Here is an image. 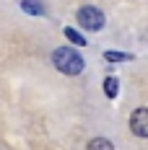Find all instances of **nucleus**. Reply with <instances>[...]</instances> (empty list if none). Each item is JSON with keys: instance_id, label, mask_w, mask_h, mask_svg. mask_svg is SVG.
Returning <instances> with one entry per match:
<instances>
[{"instance_id": "f257e3e1", "label": "nucleus", "mask_w": 148, "mask_h": 150, "mask_svg": "<svg viewBox=\"0 0 148 150\" xmlns=\"http://www.w3.org/2000/svg\"><path fill=\"white\" fill-rule=\"evenodd\" d=\"M52 65H55L62 75H81L83 67H86L83 57L75 52L73 47H57V49L52 52Z\"/></svg>"}, {"instance_id": "7ed1b4c3", "label": "nucleus", "mask_w": 148, "mask_h": 150, "mask_svg": "<svg viewBox=\"0 0 148 150\" xmlns=\"http://www.w3.org/2000/svg\"><path fill=\"white\" fill-rule=\"evenodd\" d=\"M130 132L135 137H148V109H135L130 114Z\"/></svg>"}, {"instance_id": "0eeeda50", "label": "nucleus", "mask_w": 148, "mask_h": 150, "mask_svg": "<svg viewBox=\"0 0 148 150\" xmlns=\"http://www.w3.org/2000/svg\"><path fill=\"white\" fill-rule=\"evenodd\" d=\"M65 36L73 42V44H78V47H83L86 44V39H83V34L81 31H75V29H65Z\"/></svg>"}, {"instance_id": "f03ea898", "label": "nucleus", "mask_w": 148, "mask_h": 150, "mask_svg": "<svg viewBox=\"0 0 148 150\" xmlns=\"http://www.w3.org/2000/svg\"><path fill=\"white\" fill-rule=\"evenodd\" d=\"M75 18H78V23L86 31H102L104 29V13L99 8H94V5H83Z\"/></svg>"}, {"instance_id": "39448f33", "label": "nucleus", "mask_w": 148, "mask_h": 150, "mask_svg": "<svg viewBox=\"0 0 148 150\" xmlns=\"http://www.w3.org/2000/svg\"><path fill=\"white\" fill-rule=\"evenodd\" d=\"M117 88H119V80L114 75H109V78L104 80V93H107L109 98H114V96H117Z\"/></svg>"}, {"instance_id": "20e7f679", "label": "nucleus", "mask_w": 148, "mask_h": 150, "mask_svg": "<svg viewBox=\"0 0 148 150\" xmlns=\"http://www.w3.org/2000/svg\"><path fill=\"white\" fill-rule=\"evenodd\" d=\"M21 8L29 16H44V5L42 0H21Z\"/></svg>"}, {"instance_id": "6e6552de", "label": "nucleus", "mask_w": 148, "mask_h": 150, "mask_svg": "<svg viewBox=\"0 0 148 150\" xmlns=\"http://www.w3.org/2000/svg\"><path fill=\"white\" fill-rule=\"evenodd\" d=\"M112 150V142L109 140H104V137H96V140H91L89 142V150Z\"/></svg>"}, {"instance_id": "423d86ee", "label": "nucleus", "mask_w": 148, "mask_h": 150, "mask_svg": "<svg viewBox=\"0 0 148 150\" xmlns=\"http://www.w3.org/2000/svg\"><path fill=\"white\" fill-rule=\"evenodd\" d=\"M104 60H109V62H127V60H133V54H130V52H107Z\"/></svg>"}]
</instances>
